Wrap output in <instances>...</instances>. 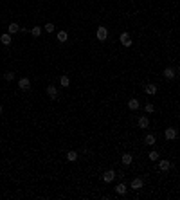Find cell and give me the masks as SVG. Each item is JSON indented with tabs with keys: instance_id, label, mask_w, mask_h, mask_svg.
Returning <instances> with one entry per match:
<instances>
[{
	"instance_id": "9c48e42d",
	"label": "cell",
	"mask_w": 180,
	"mask_h": 200,
	"mask_svg": "<svg viewBox=\"0 0 180 200\" xmlns=\"http://www.w3.org/2000/svg\"><path fill=\"white\" fill-rule=\"evenodd\" d=\"M130 186H131L133 189H141L142 186H144V182H142V178L137 177V178H131V184H130Z\"/></svg>"
},
{
	"instance_id": "3957f363",
	"label": "cell",
	"mask_w": 180,
	"mask_h": 200,
	"mask_svg": "<svg viewBox=\"0 0 180 200\" xmlns=\"http://www.w3.org/2000/svg\"><path fill=\"white\" fill-rule=\"evenodd\" d=\"M18 86H20V90H29V89H31L29 78H20V79H18Z\"/></svg>"
},
{
	"instance_id": "6da1fadb",
	"label": "cell",
	"mask_w": 180,
	"mask_h": 200,
	"mask_svg": "<svg viewBox=\"0 0 180 200\" xmlns=\"http://www.w3.org/2000/svg\"><path fill=\"white\" fill-rule=\"evenodd\" d=\"M106 38H108V29L103 27V25H101V27H97V40H99V42H104Z\"/></svg>"
},
{
	"instance_id": "5bb4252c",
	"label": "cell",
	"mask_w": 180,
	"mask_h": 200,
	"mask_svg": "<svg viewBox=\"0 0 180 200\" xmlns=\"http://www.w3.org/2000/svg\"><path fill=\"white\" fill-rule=\"evenodd\" d=\"M67 161H69V162H76L78 161V153L74 150H70L69 153H67Z\"/></svg>"
},
{
	"instance_id": "7402d4cb",
	"label": "cell",
	"mask_w": 180,
	"mask_h": 200,
	"mask_svg": "<svg viewBox=\"0 0 180 200\" xmlns=\"http://www.w3.org/2000/svg\"><path fill=\"white\" fill-rule=\"evenodd\" d=\"M148 159H150V161H158V151H150Z\"/></svg>"
},
{
	"instance_id": "d4e9b609",
	"label": "cell",
	"mask_w": 180,
	"mask_h": 200,
	"mask_svg": "<svg viewBox=\"0 0 180 200\" xmlns=\"http://www.w3.org/2000/svg\"><path fill=\"white\" fill-rule=\"evenodd\" d=\"M45 31L47 32H54V24H47L45 25Z\"/></svg>"
},
{
	"instance_id": "8992f818",
	"label": "cell",
	"mask_w": 180,
	"mask_h": 200,
	"mask_svg": "<svg viewBox=\"0 0 180 200\" xmlns=\"http://www.w3.org/2000/svg\"><path fill=\"white\" fill-rule=\"evenodd\" d=\"M137 124H139V128H148V126H150V119H148V116H142V117H139Z\"/></svg>"
},
{
	"instance_id": "cb8c5ba5",
	"label": "cell",
	"mask_w": 180,
	"mask_h": 200,
	"mask_svg": "<svg viewBox=\"0 0 180 200\" xmlns=\"http://www.w3.org/2000/svg\"><path fill=\"white\" fill-rule=\"evenodd\" d=\"M32 36H40V34H42V27H38V25H36V27H32Z\"/></svg>"
},
{
	"instance_id": "8fae6325",
	"label": "cell",
	"mask_w": 180,
	"mask_h": 200,
	"mask_svg": "<svg viewBox=\"0 0 180 200\" xmlns=\"http://www.w3.org/2000/svg\"><path fill=\"white\" fill-rule=\"evenodd\" d=\"M144 90H146V94H148V96H155L157 94V85H146Z\"/></svg>"
},
{
	"instance_id": "277c9868",
	"label": "cell",
	"mask_w": 180,
	"mask_h": 200,
	"mask_svg": "<svg viewBox=\"0 0 180 200\" xmlns=\"http://www.w3.org/2000/svg\"><path fill=\"white\" fill-rule=\"evenodd\" d=\"M162 74H164V78H166V79H173V78L177 76V70L173 69V67H166Z\"/></svg>"
},
{
	"instance_id": "484cf974",
	"label": "cell",
	"mask_w": 180,
	"mask_h": 200,
	"mask_svg": "<svg viewBox=\"0 0 180 200\" xmlns=\"http://www.w3.org/2000/svg\"><path fill=\"white\" fill-rule=\"evenodd\" d=\"M2 112H4V108H2V106H0V114H2Z\"/></svg>"
},
{
	"instance_id": "d6986e66",
	"label": "cell",
	"mask_w": 180,
	"mask_h": 200,
	"mask_svg": "<svg viewBox=\"0 0 180 200\" xmlns=\"http://www.w3.org/2000/svg\"><path fill=\"white\" fill-rule=\"evenodd\" d=\"M144 143L148 144V146H151V144H155V135H151V133H148V135L144 137Z\"/></svg>"
},
{
	"instance_id": "ac0fdd59",
	"label": "cell",
	"mask_w": 180,
	"mask_h": 200,
	"mask_svg": "<svg viewBox=\"0 0 180 200\" xmlns=\"http://www.w3.org/2000/svg\"><path fill=\"white\" fill-rule=\"evenodd\" d=\"M67 40H69V34H67L65 31H59V32H58V42L63 43V42H67Z\"/></svg>"
},
{
	"instance_id": "7a4b0ae2",
	"label": "cell",
	"mask_w": 180,
	"mask_h": 200,
	"mask_svg": "<svg viewBox=\"0 0 180 200\" xmlns=\"http://www.w3.org/2000/svg\"><path fill=\"white\" fill-rule=\"evenodd\" d=\"M114 178H115V171H114V170H108V171H104V173H103V180H104L106 184L114 182Z\"/></svg>"
},
{
	"instance_id": "30bf717a",
	"label": "cell",
	"mask_w": 180,
	"mask_h": 200,
	"mask_svg": "<svg viewBox=\"0 0 180 200\" xmlns=\"http://www.w3.org/2000/svg\"><path fill=\"white\" fill-rule=\"evenodd\" d=\"M164 135H166V139H168V141H173V139H177V130H175V128H168Z\"/></svg>"
},
{
	"instance_id": "52a82bcc",
	"label": "cell",
	"mask_w": 180,
	"mask_h": 200,
	"mask_svg": "<svg viewBox=\"0 0 180 200\" xmlns=\"http://www.w3.org/2000/svg\"><path fill=\"white\" fill-rule=\"evenodd\" d=\"M47 96L51 99H58V89H56V86H52V85H49L47 86Z\"/></svg>"
},
{
	"instance_id": "4fadbf2b",
	"label": "cell",
	"mask_w": 180,
	"mask_h": 200,
	"mask_svg": "<svg viewBox=\"0 0 180 200\" xmlns=\"http://www.w3.org/2000/svg\"><path fill=\"white\" fill-rule=\"evenodd\" d=\"M0 42H2L4 45H11V34L9 32H4V34L0 36Z\"/></svg>"
},
{
	"instance_id": "4316f807",
	"label": "cell",
	"mask_w": 180,
	"mask_h": 200,
	"mask_svg": "<svg viewBox=\"0 0 180 200\" xmlns=\"http://www.w3.org/2000/svg\"><path fill=\"white\" fill-rule=\"evenodd\" d=\"M178 78H180V74H178Z\"/></svg>"
},
{
	"instance_id": "ffe728a7",
	"label": "cell",
	"mask_w": 180,
	"mask_h": 200,
	"mask_svg": "<svg viewBox=\"0 0 180 200\" xmlns=\"http://www.w3.org/2000/svg\"><path fill=\"white\" fill-rule=\"evenodd\" d=\"M59 83H61V86H69L70 85V78L69 76H61L59 78Z\"/></svg>"
},
{
	"instance_id": "603a6c76",
	"label": "cell",
	"mask_w": 180,
	"mask_h": 200,
	"mask_svg": "<svg viewBox=\"0 0 180 200\" xmlns=\"http://www.w3.org/2000/svg\"><path fill=\"white\" fill-rule=\"evenodd\" d=\"M4 78H5V81H13L15 79V72H5Z\"/></svg>"
},
{
	"instance_id": "9a60e30c",
	"label": "cell",
	"mask_w": 180,
	"mask_h": 200,
	"mask_svg": "<svg viewBox=\"0 0 180 200\" xmlns=\"http://www.w3.org/2000/svg\"><path fill=\"white\" fill-rule=\"evenodd\" d=\"M121 161H123V164H126V166H130V164H131V161H133V157L130 155V153H124V155L121 157Z\"/></svg>"
},
{
	"instance_id": "5b68a950",
	"label": "cell",
	"mask_w": 180,
	"mask_h": 200,
	"mask_svg": "<svg viewBox=\"0 0 180 200\" xmlns=\"http://www.w3.org/2000/svg\"><path fill=\"white\" fill-rule=\"evenodd\" d=\"M119 40H121V43L124 45V47H130V45H131V40H130V34H128V32H123V34L119 36Z\"/></svg>"
},
{
	"instance_id": "7c38bea8",
	"label": "cell",
	"mask_w": 180,
	"mask_h": 200,
	"mask_svg": "<svg viewBox=\"0 0 180 200\" xmlns=\"http://www.w3.org/2000/svg\"><path fill=\"white\" fill-rule=\"evenodd\" d=\"M126 189H128V188H126V184H123V182H119L115 186V193H117V195H124Z\"/></svg>"
},
{
	"instance_id": "44dd1931",
	"label": "cell",
	"mask_w": 180,
	"mask_h": 200,
	"mask_svg": "<svg viewBox=\"0 0 180 200\" xmlns=\"http://www.w3.org/2000/svg\"><path fill=\"white\" fill-rule=\"evenodd\" d=\"M144 110H146V114H153V112H155V106H153L151 103H146Z\"/></svg>"
},
{
	"instance_id": "ba28073f",
	"label": "cell",
	"mask_w": 180,
	"mask_h": 200,
	"mask_svg": "<svg viewBox=\"0 0 180 200\" xmlns=\"http://www.w3.org/2000/svg\"><path fill=\"white\" fill-rule=\"evenodd\" d=\"M169 168H171V162L168 161V159H162V161L158 162V170L160 171H168Z\"/></svg>"
},
{
	"instance_id": "e0dca14e",
	"label": "cell",
	"mask_w": 180,
	"mask_h": 200,
	"mask_svg": "<svg viewBox=\"0 0 180 200\" xmlns=\"http://www.w3.org/2000/svg\"><path fill=\"white\" fill-rule=\"evenodd\" d=\"M139 106H141V105H139L137 99H130V101H128V108H130V110H137Z\"/></svg>"
},
{
	"instance_id": "2e32d148",
	"label": "cell",
	"mask_w": 180,
	"mask_h": 200,
	"mask_svg": "<svg viewBox=\"0 0 180 200\" xmlns=\"http://www.w3.org/2000/svg\"><path fill=\"white\" fill-rule=\"evenodd\" d=\"M18 31H20L18 24H9V27H7V32H9V34H16Z\"/></svg>"
}]
</instances>
